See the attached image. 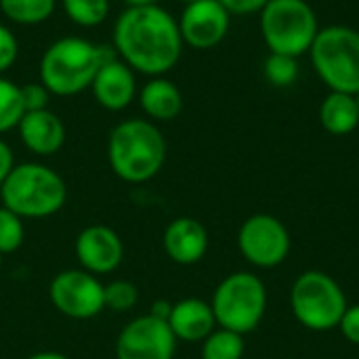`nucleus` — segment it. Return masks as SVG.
Here are the masks:
<instances>
[{
    "label": "nucleus",
    "mask_w": 359,
    "mask_h": 359,
    "mask_svg": "<svg viewBox=\"0 0 359 359\" xmlns=\"http://www.w3.org/2000/svg\"><path fill=\"white\" fill-rule=\"evenodd\" d=\"M318 32V15L307 0H269L261 11V36L269 53L299 59L311 50Z\"/></svg>",
    "instance_id": "0eeeda50"
},
{
    "label": "nucleus",
    "mask_w": 359,
    "mask_h": 359,
    "mask_svg": "<svg viewBox=\"0 0 359 359\" xmlns=\"http://www.w3.org/2000/svg\"><path fill=\"white\" fill-rule=\"evenodd\" d=\"M13 168H15L13 149H11L4 141H0V187H2V183L6 181V177L11 175Z\"/></svg>",
    "instance_id": "7c9ffc66"
},
{
    "label": "nucleus",
    "mask_w": 359,
    "mask_h": 359,
    "mask_svg": "<svg viewBox=\"0 0 359 359\" xmlns=\"http://www.w3.org/2000/svg\"><path fill=\"white\" fill-rule=\"evenodd\" d=\"M2 206L21 219H46L57 215L67 200V185L53 168L25 162L17 164L0 187Z\"/></svg>",
    "instance_id": "20e7f679"
},
{
    "label": "nucleus",
    "mask_w": 359,
    "mask_h": 359,
    "mask_svg": "<svg viewBox=\"0 0 359 359\" xmlns=\"http://www.w3.org/2000/svg\"><path fill=\"white\" fill-rule=\"evenodd\" d=\"M212 313L219 328L248 334L259 328L267 311V288L250 271H236L221 280L212 294Z\"/></svg>",
    "instance_id": "423d86ee"
},
{
    "label": "nucleus",
    "mask_w": 359,
    "mask_h": 359,
    "mask_svg": "<svg viewBox=\"0 0 359 359\" xmlns=\"http://www.w3.org/2000/svg\"><path fill=\"white\" fill-rule=\"evenodd\" d=\"M19 137L27 151L36 156H53L63 147L65 141V126L57 114L50 109L40 111H25L17 124Z\"/></svg>",
    "instance_id": "dca6fc26"
},
{
    "label": "nucleus",
    "mask_w": 359,
    "mask_h": 359,
    "mask_svg": "<svg viewBox=\"0 0 359 359\" xmlns=\"http://www.w3.org/2000/svg\"><path fill=\"white\" fill-rule=\"evenodd\" d=\"M320 124L334 137L351 135L359 126V105L355 95L330 90L320 105Z\"/></svg>",
    "instance_id": "6ab92c4d"
},
{
    "label": "nucleus",
    "mask_w": 359,
    "mask_h": 359,
    "mask_svg": "<svg viewBox=\"0 0 359 359\" xmlns=\"http://www.w3.org/2000/svg\"><path fill=\"white\" fill-rule=\"evenodd\" d=\"M2 257H4V255H2V252H0V267H2Z\"/></svg>",
    "instance_id": "c9c22d12"
},
{
    "label": "nucleus",
    "mask_w": 359,
    "mask_h": 359,
    "mask_svg": "<svg viewBox=\"0 0 359 359\" xmlns=\"http://www.w3.org/2000/svg\"><path fill=\"white\" fill-rule=\"evenodd\" d=\"M139 303V288L128 280H114L103 286V305L109 311L126 313Z\"/></svg>",
    "instance_id": "393cba45"
},
{
    "label": "nucleus",
    "mask_w": 359,
    "mask_h": 359,
    "mask_svg": "<svg viewBox=\"0 0 359 359\" xmlns=\"http://www.w3.org/2000/svg\"><path fill=\"white\" fill-rule=\"evenodd\" d=\"M114 50L133 72L164 76L183 53L179 23L160 4L128 6L114 25Z\"/></svg>",
    "instance_id": "f257e3e1"
},
{
    "label": "nucleus",
    "mask_w": 359,
    "mask_h": 359,
    "mask_svg": "<svg viewBox=\"0 0 359 359\" xmlns=\"http://www.w3.org/2000/svg\"><path fill=\"white\" fill-rule=\"evenodd\" d=\"M23 114L25 109L21 101V86L6 78H0V135L17 128Z\"/></svg>",
    "instance_id": "5701e85b"
},
{
    "label": "nucleus",
    "mask_w": 359,
    "mask_h": 359,
    "mask_svg": "<svg viewBox=\"0 0 359 359\" xmlns=\"http://www.w3.org/2000/svg\"><path fill=\"white\" fill-rule=\"evenodd\" d=\"M181 2H185V4H189V2H196V0H181Z\"/></svg>",
    "instance_id": "f704fd0d"
},
{
    "label": "nucleus",
    "mask_w": 359,
    "mask_h": 359,
    "mask_svg": "<svg viewBox=\"0 0 359 359\" xmlns=\"http://www.w3.org/2000/svg\"><path fill=\"white\" fill-rule=\"evenodd\" d=\"M27 359H69L63 353H57V351H40V353H34Z\"/></svg>",
    "instance_id": "473e14b6"
},
{
    "label": "nucleus",
    "mask_w": 359,
    "mask_h": 359,
    "mask_svg": "<svg viewBox=\"0 0 359 359\" xmlns=\"http://www.w3.org/2000/svg\"><path fill=\"white\" fill-rule=\"evenodd\" d=\"M162 244L168 259L177 265H196L208 250V231L198 219L179 217L164 229Z\"/></svg>",
    "instance_id": "2eb2a0df"
},
{
    "label": "nucleus",
    "mask_w": 359,
    "mask_h": 359,
    "mask_svg": "<svg viewBox=\"0 0 359 359\" xmlns=\"http://www.w3.org/2000/svg\"><path fill=\"white\" fill-rule=\"evenodd\" d=\"M263 74L267 82L276 88H286L292 86L301 74L299 59L290 55H280V53H269L263 65Z\"/></svg>",
    "instance_id": "b1692460"
},
{
    "label": "nucleus",
    "mask_w": 359,
    "mask_h": 359,
    "mask_svg": "<svg viewBox=\"0 0 359 359\" xmlns=\"http://www.w3.org/2000/svg\"><path fill=\"white\" fill-rule=\"evenodd\" d=\"M128 6H154V4H158L160 0H124Z\"/></svg>",
    "instance_id": "72a5a7b5"
},
{
    "label": "nucleus",
    "mask_w": 359,
    "mask_h": 359,
    "mask_svg": "<svg viewBox=\"0 0 359 359\" xmlns=\"http://www.w3.org/2000/svg\"><path fill=\"white\" fill-rule=\"evenodd\" d=\"M76 259L80 269L93 276H105L120 267L124 259L122 238L107 225H88L76 238Z\"/></svg>",
    "instance_id": "ddd939ff"
},
{
    "label": "nucleus",
    "mask_w": 359,
    "mask_h": 359,
    "mask_svg": "<svg viewBox=\"0 0 359 359\" xmlns=\"http://www.w3.org/2000/svg\"><path fill=\"white\" fill-rule=\"evenodd\" d=\"M25 238L23 219L11 212L8 208H0V252L11 255L21 248Z\"/></svg>",
    "instance_id": "a878e982"
},
{
    "label": "nucleus",
    "mask_w": 359,
    "mask_h": 359,
    "mask_svg": "<svg viewBox=\"0 0 359 359\" xmlns=\"http://www.w3.org/2000/svg\"><path fill=\"white\" fill-rule=\"evenodd\" d=\"M57 0H0V11L6 19L19 25H38L55 11Z\"/></svg>",
    "instance_id": "aec40b11"
},
{
    "label": "nucleus",
    "mask_w": 359,
    "mask_h": 359,
    "mask_svg": "<svg viewBox=\"0 0 359 359\" xmlns=\"http://www.w3.org/2000/svg\"><path fill=\"white\" fill-rule=\"evenodd\" d=\"M48 297L55 309L72 320H90L105 309L103 284L84 269L59 271L48 286Z\"/></svg>",
    "instance_id": "9d476101"
},
{
    "label": "nucleus",
    "mask_w": 359,
    "mask_h": 359,
    "mask_svg": "<svg viewBox=\"0 0 359 359\" xmlns=\"http://www.w3.org/2000/svg\"><path fill=\"white\" fill-rule=\"evenodd\" d=\"M244 337L225 328H215L202 341V359H242Z\"/></svg>",
    "instance_id": "412c9836"
},
{
    "label": "nucleus",
    "mask_w": 359,
    "mask_h": 359,
    "mask_svg": "<svg viewBox=\"0 0 359 359\" xmlns=\"http://www.w3.org/2000/svg\"><path fill=\"white\" fill-rule=\"evenodd\" d=\"M177 23L183 44L196 50H208L225 40L231 15L219 0H196L185 4Z\"/></svg>",
    "instance_id": "f8f14e48"
},
{
    "label": "nucleus",
    "mask_w": 359,
    "mask_h": 359,
    "mask_svg": "<svg viewBox=\"0 0 359 359\" xmlns=\"http://www.w3.org/2000/svg\"><path fill=\"white\" fill-rule=\"evenodd\" d=\"M48 99H50V93H48V88L42 82H34V84L21 86V101H23V109L25 111L48 109Z\"/></svg>",
    "instance_id": "bb28decb"
},
{
    "label": "nucleus",
    "mask_w": 359,
    "mask_h": 359,
    "mask_svg": "<svg viewBox=\"0 0 359 359\" xmlns=\"http://www.w3.org/2000/svg\"><path fill=\"white\" fill-rule=\"evenodd\" d=\"M107 160L118 179L126 183H145L164 166L166 139L149 120H124L109 133Z\"/></svg>",
    "instance_id": "7ed1b4c3"
},
{
    "label": "nucleus",
    "mask_w": 359,
    "mask_h": 359,
    "mask_svg": "<svg viewBox=\"0 0 359 359\" xmlns=\"http://www.w3.org/2000/svg\"><path fill=\"white\" fill-rule=\"evenodd\" d=\"M17 55H19L17 36L6 25L0 23V74L13 67V63L17 61Z\"/></svg>",
    "instance_id": "cd10ccee"
},
{
    "label": "nucleus",
    "mask_w": 359,
    "mask_h": 359,
    "mask_svg": "<svg viewBox=\"0 0 359 359\" xmlns=\"http://www.w3.org/2000/svg\"><path fill=\"white\" fill-rule=\"evenodd\" d=\"M170 311H172V303H168V301H156V303L151 305V311H149V316H154V318H158V320H164V322H168V318H170Z\"/></svg>",
    "instance_id": "2f4dec72"
},
{
    "label": "nucleus",
    "mask_w": 359,
    "mask_h": 359,
    "mask_svg": "<svg viewBox=\"0 0 359 359\" xmlns=\"http://www.w3.org/2000/svg\"><path fill=\"white\" fill-rule=\"evenodd\" d=\"M229 15H252V13H261L263 6L269 0H219Z\"/></svg>",
    "instance_id": "c756f323"
},
{
    "label": "nucleus",
    "mask_w": 359,
    "mask_h": 359,
    "mask_svg": "<svg viewBox=\"0 0 359 359\" xmlns=\"http://www.w3.org/2000/svg\"><path fill=\"white\" fill-rule=\"evenodd\" d=\"M139 103L151 120L168 122L181 114L183 95L177 88V84L158 76V78H151L149 82H145V86L139 93Z\"/></svg>",
    "instance_id": "a211bd4d"
},
{
    "label": "nucleus",
    "mask_w": 359,
    "mask_h": 359,
    "mask_svg": "<svg viewBox=\"0 0 359 359\" xmlns=\"http://www.w3.org/2000/svg\"><path fill=\"white\" fill-rule=\"evenodd\" d=\"M90 90L101 107L109 111H122L133 103L137 95L135 72L122 59L114 57L101 65V69L97 72L90 84Z\"/></svg>",
    "instance_id": "4468645a"
},
{
    "label": "nucleus",
    "mask_w": 359,
    "mask_h": 359,
    "mask_svg": "<svg viewBox=\"0 0 359 359\" xmlns=\"http://www.w3.org/2000/svg\"><path fill=\"white\" fill-rule=\"evenodd\" d=\"M311 63L334 93H359V32L349 25L320 27L311 44Z\"/></svg>",
    "instance_id": "39448f33"
},
{
    "label": "nucleus",
    "mask_w": 359,
    "mask_h": 359,
    "mask_svg": "<svg viewBox=\"0 0 359 359\" xmlns=\"http://www.w3.org/2000/svg\"><path fill=\"white\" fill-rule=\"evenodd\" d=\"M65 15L82 27H95L109 15V0H61Z\"/></svg>",
    "instance_id": "4be33fe9"
},
{
    "label": "nucleus",
    "mask_w": 359,
    "mask_h": 359,
    "mask_svg": "<svg viewBox=\"0 0 359 359\" xmlns=\"http://www.w3.org/2000/svg\"><path fill=\"white\" fill-rule=\"evenodd\" d=\"M118 57L114 46L65 36L48 44L40 59V82L50 95L72 97L90 88L103 63Z\"/></svg>",
    "instance_id": "f03ea898"
},
{
    "label": "nucleus",
    "mask_w": 359,
    "mask_h": 359,
    "mask_svg": "<svg viewBox=\"0 0 359 359\" xmlns=\"http://www.w3.org/2000/svg\"><path fill=\"white\" fill-rule=\"evenodd\" d=\"M177 339L168 322L154 316H139L128 322L116 341L118 359H172Z\"/></svg>",
    "instance_id": "9b49d317"
},
{
    "label": "nucleus",
    "mask_w": 359,
    "mask_h": 359,
    "mask_svg": "<svg viewBox=\"0 0 359 359\" xmlns=\"http://www.w3.org/2000/svg\"><path fill=\"white\" fill-rule=\"evenodd\" d=\"M238 248L242 257L261 269L278 267L290 252V233L273 215H252L238 231Z\"/></svg>",
    "instance_id": "1a4fd4ad"
},
{
    "label": "nucleus",
    "mask_w": 359,
    "mask_h": 359,
    "mask_svg": "<svg viewBox=\"0 0 359 359\" xmlns=\"http://www.w3.org/2000/svg\"><path fill=\"white\" fill-rule=\"evenodd\" d=\"M347 307V297L341 284L324 271H305L292 284V316L303 328L311 332H328L339 328Z\"/></svg>",
    "instance_id": "6e6552de"
},
{
    "label": "nucleus",
    "mask_w": 359,
    "mask_h": 359,
    "mask_svg": "<svg viewBox=\"0 0 359 359\" xmlns=\"http://www.w3.org/2000/svg\"><path fill=\"white\" fill-rule=\"evenodd\" d=\"M355 99H358V105H359V93H358V95H355Z\"/></svg>",
    "instance_id": "e433bc0d"
},
{
    "label": "nucleus",
    "mask_w": 359,
    "mask_h": 359,
    "mask_svg": "<svg viewBox=\"0 0 359 359\" xmlns=\"http://www.w3.org/2000/svg\"><path fill=\"white\" fill-rule=\"evenodd\" d=\"M168 326L177 341L202 343L217 328V320L210 303L202 299H183L172 305Z\"/></svg>",
    "instance_id": "f3484780"
},
{
    "label": "nucleus",
    "mask_w": 359,
    "mask_h": 359,
    "mask_svg": "<svg viewBox=\"0 0 359 359\" xmlns=\"http://www.w3.org/2000/svg\"><path fill=\"white\" fill-rule=\"evenodd\" d=\"M339 330L343 332V337L351 345H358L359 347V303L358 305H349L347 307V311L341 318Z\"/></svg>",
    "instance_id": "c85d7f7f"
}]
</instances>
